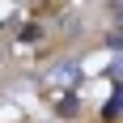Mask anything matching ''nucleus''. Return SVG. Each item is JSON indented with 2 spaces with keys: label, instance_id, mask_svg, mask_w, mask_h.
<instances>
[{
  "label": "nucleus",
  "instance_id": "nucleus-1",
  "mask_svg": "<svg viewBox=\"0 0 123 123\" xmlns=\"http://www.w3.org/2000/svg\"><path fill=\"white\" fill-rule=\"evenodd\" d=\"M47 81L51 85H72L76 81V64H55V68L47 72Z\"/></svg>",
  "mask_w": 123,
  "mask_h": 123
}]
</instances>
